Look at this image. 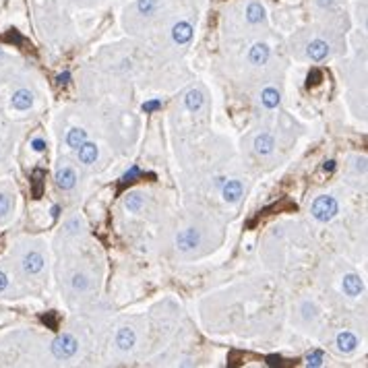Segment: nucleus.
<instances>
[{
	"label": "nucleus",
	"mask_w": 368,
	"mask_h": 368,
	"mask_svg": "<svg viewBox=\"0 0 368 368\" xmlns=\"http://www.w3.org/2000/svg\"><path fill=\"white\" fill-rule=\"evenodd\" d=\"M311 213H313V218L317 222H331L337 213H340V203L335 201V197L331 195H323V197H317L311 205Z\"/></svg>",
	"instance_id": "nucleus-1"
},
{
	"label": "nucleus",
	"mask_w": 368,
	"mask_h": 368,
	"mask_svg": "<svg viewBox=\"0 0 368 368\" xmlns=\"http://www.w3.org/2000/svg\"><path fill=\"white\" fill-rule=\"evenodd\" d=\"M52 354L56 360H71L77 356L79 352V342H77V337L71 335V333H63V335H58L56 340L52 342L50 346Z\"/></svg>",
	"instance_id": "nucleus-2"
},
{
	"label": "nucleus",
	"mask_w": 368,
	"mask_h": 368,
	"mask_svg": "<svg viewBox=\"0 0 368 368\" xmlns=\"http://www.w3.org/2000/svg\"><path fill=\"white\" fill-rule=\"evenodd\" d=\"M201 244V234L195 228H187L176 234V249L180 253H191Z\"/></svg>",
	"instance_id": "nucleus-3"
},
{
	"label": "nucleus",
	"mask_w": 368,
	"mask_h": 368,
	"mask_svg": "<svg viewBox=\"0 0 368 368\" xmlns=\"http://www.w3.org/2000/svg\"><path fill=\"white\" fill-rule=\"evenodd\" d=\"M195 36V27L189 21H178L172 25V40L178 46H187Z\"/></svg>",
	"instance_id": "nucleus-4"
},
{
	"label": "nucleus",
	"mask_w": 368,
	"mask_h": 368,
	"mask_svg": "<svg viewBox=\"0 0 368 368\" xmlns=\"http://www.w3.org/2000/svg\"><path fill=\"white\" fill-rule=\"evenodd\" d=\"M242 195H244V184H242L240 180H228L224 187H222V197H224V201L230 203V205L238 203V201L242 199Z\"/></svg>",
	"instance_id": "nucleus-5"
},
{
	"label": "nucleus",
	"mask_w": 368,
	"mask_h": 368,
	"mask_svg": "<svg viewBox=\"0 0 368 368\" xmlns=\"http://www.w3.org/2000/svg\"><path fill=\"white\" fill-rule=\"evenodd\" d=\"M44 265H46V261H44L42 253H38V251H32V253H27V255L23 257V271H25L27 275H38V273H42Z\"/></svg>",
	"instance_id": "nucleus-6"
},
{
	"label": "nucleus",
	"mask_w": 368,
	"mask_h": 368,
	"mask_svg": "<svg viewBox=\"0 0 368 368\" xmlns=\"http://www.w3.org/2000/svg\"><path fill=\"white\" fill-rule=\"evenodd\" d=\"M135 344H137V335H135V331H133L131 327H120L118 333H116V346H118V350H122V352H131V350L135 348Z\"/></svg>",
	"instance_id": "nucleus-7"
},
{
	"label": "nucleus",
	"mask_w": 368,
	"mask_h": 368,
	"mask_svg": "<svg viewBox=\"0 0 368 368\" xmlns=\"http://www.w3.org/2000/svg\"><path fill=\"white\" fill-rule=\"evenodd\" d=\"M269 56H271V48H269L267 44L259 42V44H255V46L251 48V52H249V63L255 65V67H263V65H267Z\"/></svg>",
	"instance_id": "nucleus-8"
},
{
	"label": "nucleus",
	"mask_w": 368,
	"mask_h": 368,
	"mask_svg": "<svg viewBox=\"0 0 368 368\" xmlns=\"http://www.w3.org/2000/svg\"><path fill=\"white\" fill-rule=\"evenodd\" d=\"M342 290H344V294H346V296H350V298L360 296V294H362V290H364V284H362V280H360V275H356V273H348L346 278H344V282H342Z\"/></svg>",
	"instance_id": "nucleus-9"
},
{
	"label": "nucleus",
	"mask_w": 368,
	"mask_h": 368,
	"mask_svg": "<svg viewBox=\"0 0 368 368\" xmlns=\"http://www.w3.org/2000/svg\"><path fill=\"white\" fill-rule=\"evenodd\" d=\"M77 153H79V162L85 164V166L96 164L98 158H100V149H98V145H96V143H89V141H85V143L77 149Z\"/></svg>",
	"instance_id": "nucleus-10"
},
{
	"label": "nucleus",
	"mask_w": 368,
	"mask_h": 368,
	"mask_svg": "<svg viewBox=\"0 0 368 368\" xmlns=\"http://www.w3.org/2000/svg\"><path fill=\"white\" fill-rule=\"evenodd\" d=\"M56 187L58 189H63V191H71L75 189V184H77V172L73 168H63V170H58L56 172Z\"/></svg>",
	"instance_id": "nucleus-11"
},
{
	"label": "nucleus",
	"mask_w": 368,
	"mask_h": 368,
	"mask_svg": "<svg viewBox=\"0 0 368 368\" xmlns=\"http://www.w3.org/2000/svg\"><path fill=\"white\" fill-rule=\"evenodd\" d=\"M335 346H337V350H340L342 354H352L358 348V337L352 331H342L340 335H337Z\"/></svg>",
	"instance_id": "nucleus-12"
},
{
	"label": "nucleus",
	"mask_w": 368,
	"mask_h": 368,
	"mask_svg": "<svg viewBox=\"0 0 368 368\" xmlns=\"http://www.w3.org/2000/svg\"><path fill=\"white\" fill-rule=\"evenodd\" d=\"M329 44L323 42V40H313L309 44V48H306V54H309L311 60H315V63H323V60L329 56Z\"/></svg>",
	"instance_id": "nucleus-13"
},
{
	"label": "nucleus",
	"mask_w": 368,
	"mask_h": 368,
	"mask_svg": "<svg viewBox=\"0 0 368 368\" xmlns=\"http://www.w3.org/2000/svg\"><path fill=\"white\" fill-rule=\"evenodd\" d=\"M13 108L15 110H29L34 106V94L29 89H19L13 94Z\"/></svg>",
	"instance_id": "nucleus-14"
},
{
	"label": "nucleus",
	"mask_w": 368,
	"mask_h": 368,
	"mask_svg": "<svg viewBox=\"0 0 368 368\" xmlns=\"http://www.w3.org/2000/svg\"><path fill=\"white\" fill-rule=\"evenodd\" d=\"M265 19H267V13H265V7L261 5V3H249V7H247V21L251 23V25H261V23H265Z\"/></svg>",
	"instance_id": "nucleus-15"
},
{
	"label": "nucleus",
	"mask_w": 368,
	"mask_h": 368,
	"mask_svg": "<svg viewBox=\"0 0 368 368\" xmlns=\"http://www.w3.org/2000/svg\"><path fill=\"white\" fill-rule=\"evenodd\" d=\"M273 149H275V139H273V135L261 133V135L255 139V151L261 153V156H269Z\"/></svg>",
	"instance_id": "nucleus-16"
},
{
	"label": "nucleus",
	"mask_w": 368,
	"mask_h": 368,
	"mask_svg": "<svg viewBox=\"0 0 368 368\" xmlns=\"http://www.w3.org/2000/svg\"><path fill=\"white\" fill-rule=\"evenodd\" d=\"M203 104H205V96L199 89H191L187 94V98H184V106H187V110H191V112H199L203 108Z\"/></svg>",
	"instance_id": "nucleus-17"
},
{
	"label": "nucleus",
	"mask_w": 368,
	"mask_h": 368,
	"mask_svg": "<svg viewBox=\"0 0 368 368\" xmlns=\"http://www.w3.org/2000/svg\"><path fill=\"white\" fill-rule=\"evenodd\" d=\"M261 104H263L267 110H275V108L280 106V91L273 89V87L263 89V94H261Z\"/></svg>",
	"instance_id": "nucleus-18"
},
{
	"label": "nucleus",
	"mask_w": 368,
	"mask_h": 368,
	"mask_svg": "<svg viewBox=\"0 0 368 368\" xmlns=\"http://www.w3.org/2000/svg\"><path fill=\"white\" fill-rule=\"evenodd\" d=\"M85 141H87V133H85L83 129H71V131L67 133V143H69V147H73V149H79Z\"/></svg>",
	"instance_id": "nucleus-19"
},
{
	"label": "nucleus",
	"mask_w": 368,
	"mask_h": 368,
	"mask_svg": "<svg viewBox=\"0 0 368 368\" xmlns=\"http://www.w3.org/2000/svg\"><path fill=\"white\" fill-rule=\"evenodd\" d=\"M135 9H137L139 15L151 17V15H156V11H158V0H137Z\"/></svg>",
	"instance_id": "nucleus-20"
},
{
	"label": "nucleus",
	"mask_w": 368,
	"mask_h": 368,
	"mask_svg": "<svg viewBox=\"0 0 368 368\" xmlns=\"http://www.w3.org/2000/svg\"><path fill=\"white\" fill-rule=\"evenodd\" d=\"M125 207H127L131 213H139V211L143 209V197H141L139 193H131V195H127Z\"/></svg>",
	"instance_id": "nucleus-21"
},
{
	"label": "nucleus",
	"mask_w": 368,
	"mask_h": 368,
	"mask_svg": "<svg viewBox=\"0 0 368 368\" xmlns=\"http://www.w3.org/2000/svg\"><path fill=\"white\" fill-rule=\"evenodd\" d=\"M71 286L75 292H87L89 290V278L85 273H75L73 280H71Z\"/></svg>",
	"instance_id": "nucleus-22"
},
{
	"label": "nucleus",
	"mask_w": 368,
	"mask_h": 368,
	"mask_svg": "<svg viewBox=\"0 0 368 368\" xmlns=\"http://www.w3.org/2000/svg\"><path fill=\"white\" fill-rule=\"evenodd\" d=\"M302 315H304V319H306V321H313V319H317L319 311H317V306H315V304L304 302V306H302Z\"/></svg>",
	"instance_id": "nucleus-23"
},
{
	"label": "nucleus",
	"mask_w": 368,
	"mask_h": 368,
	"mask_svg": "<svg viewBox=\"0 0 368 368\" xmlns=\"http://www.w3.org/2000/svg\"><path fill=\"white\" fill-rule=\"evenodd\" d=\"M323 360H325V358H323V352H319V350H317V352H311L309 356H306V364L315 366V368L323 366Z\"/></svg>",
	"instance_id": "nucleus-24"
},
{
	"label": "nucleus",
	"mask_w": 368,
	"mask_h": 368,
	"mask_svg": "<svg viewBox=\"0 0 368 368\" xmlns=\"http://www.w3.org/2000/svg\"><path fill=\"white\" fill-rule=\"evenodd\" d=\"M9 211H11V197L0 193V216H7Z\"/></svg>",
	"instance_id": "nucleus-25"
},
{
	"label": "nucleus",
	"mask_w": 368,
	"mask_h": 368,
	"mask_svg": "<svg viewBox=\"0 0 368 368\" xmlns=\"http://www.w3.org/2000/svg\"><path fill=\"white\" fill-rule=\"evenodd\" d=\"M160 108H162V102H158V100L143 104V110H145V112H153V110H160Z\"/></svg>",
	"instance_id": "nucleus-26"
},
{
	"label": "nucleus",
	"mask_w": 368,
	"mask_h": 368,
	"mask_svg": "<svg viewBox=\"0 0 368 368\" xmlns=\"http://www.w3.org/2000/svg\"><path fill=\"white\" fill-rule=\"evenodd\" d=\"M9 288V278H7V273L0 271V292H5Z\"/></svg>",
	"instance_id": "nucleus-27"
},
{
	"label": "nucleus",
	"mask_w": 368,
	"mask_h": 368,
	"mask_svg": "<svg viewBox=\"0 0 368 368\" xmlns=\"http://www.w3.org/2000/svg\"><path fill=\"white\" fill-rule=\"evenodd\" d=\"M32 145H34L36 151H44V149H46V141H44V139H36Z\"/></svg>",
	"instance_id": "nucleus-28"
},
{
	"label": "nucleus",
	"mask_w": 368,
	"mask_h": 368,
	"mask_svg": "<svg viewBox=\"0 0 368 368\" xmlns=\"http://www.w3.org/2000/svg\"><path fill=\"white\" fill-rule=\"evenodd\" d=\"M137 174H139V168H133V170H131L129 174H125V180H129V182H131V180H133V178H135Z\"/></svg>",
	"instance_id": "nucleus-29"
},
{
	"label": "nucleus",
	"mask_w": 368,
	"mask_h": 368,
	"mask_svg": "<svg viewBox=\"0 0 368 368\" xmlns=\"http://www.w3.org/2000/svg\"><path fill=\"white\" fill-rule=\"evenodd\" d=\"M69 79H71V75H69V73L58 75V83H60V85H63V83H69Z\"/></svg>",
	"instance_id": "nucleus-30"
},
{
	"label": "nucleus",
	"mask_w": 368,
	"mask_h": 368,
	"mask_svg": "<svg viewBox=\"0 0 368 368\" xmlns=\"http://www.w3.org/2000/svg\"><path fill=\"white\" fill-rule=\"evenodd\" d=\"M319 5H321L323 9H329V7H333V5H335V0H319Z\"/></svg>",
	"instance_id": "nucleus-31"
},
{
	"label": "nucleus",
	"mask_w": 368,
	"mask_h": 368,
	"mask_svg": "<svg viewBox=\"0 0 368 368\" xmlns=\"http://www.w3.org/2000/svg\"><path fill=\"white\" fill-rule=\"evenodd\" d=\"M323 170H325V172H333V170H335V162H327V164L323 166Z\"/></svg>",
	"instance_id": "nucleus-32"
},
{
	"label": "nucleus",
	"mask_w": 368,
	"mask_h": 368,
	"mask_svg": "<svg viewBox=\"0 0 368 368\" xmlns=\"http://www.w3.org/2000/svg\"><path fill=\"white\" fill-rule=\"evenodd\" d=\"M0 58H3V50H0Z\"/></svg>",
	"instance_id": "nucleus-33"
}]
</instances>
